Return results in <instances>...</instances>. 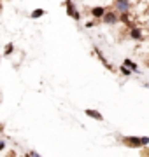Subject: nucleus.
<instances>
[{
    "label": "nucleus",
    "mask_w": 149,
    "mask_h": 157,
    "mask_svg": "<svg viewBox=\"0 0 149 157\" xmlns=\"http://www.w3.org/2000/svg\"><path fill=\"white\" fill-rule=\"evenodd\" d=\"M63 7H65L67 16H70L74 21H79V19H81V12L77 11V7H75L74 0H65V2H63Z\"/></svg>",
    "instance_id": "1"
},
{
    "label": "nucleus",
    "mask_w": 149,
    "mask_h": 157,
    "mask_svg": "<svg viewBox=\"0 0 149 157\" xmlns=\"http://www.w3.org/2000/svg\"><path fill=\"white\" fill-rule=\"evenodd\" d=\"M121 143L125 147H128V148H140V147H144L140 136H123Z\"/></svg>",
    "instance_id": "2"
},
{
    "label": "nucleus",
    "mask_w": 149,
    "mask_h": 157,
    "mask_svg": "<svg viewBox=\"0 0 149 157\" xmlns=\"http://www.w3.org/2000/svg\"><path fill=\"white\" fill-rule=\"evenodd\" d=\"M119 21V12L116 11H105V14L102 16V23L105 25H116V23Z\"/></svg>",
    "instance_id": "3"
},
{
    "label": "nucleus",
    "mask_w": 149,
    "mask_h": 157,
    "mask_svg": "<svg viewBox=\"0 0 149 157\" xmlns=\"http://www.w3.org/2000/svg\"><path fill=\"white\" fill-rule=\"evenodd\" d=\"M93 52L97 54V58L100 59V63H102V65H103L105 68H107L109 72H114V67H112V65H111V63L107 61V59H105V56H103V52L100 51V47H97V45H93Z\"/></svg>",
    "instance_id": "4"
},
{
    "label": "nucleus",
    "mask_w": 149,
    "mask_h": 157,
    "mask_svg": "<svg viewBox=\"0 0 149 157\" xmlns=\"http://www.w3.org/2000/svg\"><path fill=\"white\" fill-rule=\"evenodd\" d=\"M114 9L118 12H130L132 9V4H130V0H114Z\"/></svg>",
    "instance_id": "5"
},
{
    "label": "nucleus",
    "mask_w": 149,
    "mask_h": 157,
    "mask_svg": "<svg viewBox=\"0 0 149 157\" xmlns=\"http://www.w3.org/2000/svg\"><path fill=\"white\" fill-rule=\"evenodd\" d=\"M84 113H86L88 117H91L93 121H98V122H103V115L98 110H93V108H86L84 110Z\"/></svg>",
    "instance_id": "6"
},
{
    "label": "nucleus",
    "mask_w": 149,
    "mask_h": 157,
    "mask_svg": "<svg viewBox=\"0 0 149 157\" xmlns=\"http://www.w3.org/2000/svg\"><path fill=\"white\" fill-rule=\"evenodd\" d=\"M105 11H107V7L97 6V7H93V9H91V16L95 17V19H102V16L105 14Z\"/></svg>",
    "instance_id": "7"
},
{
    "label": "nucleus",
    "mask_w": 149,
    "mask_h": 157,
    "mask_svg": "<svg viewBox=\"0 0 149 157\" xmlns=\"http://www.w3.org/2000/svg\"><path fill=\"white\" fill-rule=\"evenodd\" d=\"M130 39L133 40H144V33L140 28H135V26H132L130 28Z\"/></svg>",
    "instance_id": "8"
},
{
    "label": "nucleus",
    "mask_w": 149,
    "mask_h": 157,
    "mask_svg": "<svg viewBox=\"0 0 149 157\" xmlns=\"http://www.w3.org/2000/svg\"><path fill=\"white\" fill-rule=\"evenodd\" d=\"M123 65H126V67L130 68L132 72H135V73H139V65L133 59H130V58H126V59H123Z\"/></svg>",
    "instance_id": "9"
},
{
    "label": "nucleus",
    "mask_w": 149,
    "mask_h": 157,
    "mask_svg": "<svg viewBox=\"0 0 149 157\" xmlns=\"http://www.w3.org/2000/svg\"><path fill=\"white\" fill-rule=\"evenodd\" d=\"M42 16H46V11L44 9H34V11L30 12V19H39Z\"/></svg>",
    "instance_id": "10"
},
{
    "label": "nucleus",
    "mask_w": 149,
    "mask_h": 157,
    "mask_svg": "<svg viewBox=\"0 0 149 157\" xmlns=\"http://www.w3.org/2000/svg\"><path fill=\"white\" fill-rule=\"evenodd\" d=\"M119 73L123 75V77H130L133 72H132V70H130L128 67H126V65H119Z\"/></svg>",
    "instance_id": "11"
},
{
    "label": "nucleus",
    "mask_w": 149,
    "mask_h": 157,
    "mask_svg": "<svg viewBox=\"0 0 149 157\" xmlns=\"http://www.w3.org/2000/svg\"><path fill=\"white\" fill-rule=\"evenodd\" d=\"M12 52H14V44L9 42V44H6V47H4V56H11Z\"/></svg>",
    "instance_id": "12"
},
{
    "label": "nucleus",
    "mask_w": 149,
    "mask_h": 157,
    "mask_svg": "<svg viewBox=\"0 0 149 157\" xmlns=\"http://www.w3.org/2000/svg\"><path fill=\"white\" fill-rule=\"evenodd\" d=\"M140 140H142V145L144 147L149 145V136H140Z\"/></svg>",
    "instance_id": "13"
},
{
    "label": "nucleus",
    "mask_w": 149,
    "mask_h": 157,
    "mask_svg": "<svg viewBox=\"0 0 149 157\" xmlns=\"http://www.w3.org/2000/svg\"><path fill=\"white\" fill-rule=\"evenodd\" d=\"M95 25H97V23H95V21H88V23H86V28H93Z\"/></svg>",
    "instance_id": "14"
},
{
    "label": "nucleus",
    "mask_w": 149,
    "mask_h": 157,
    "mask_svg": "<svg viewBox=\"0 0 149 157\" xmlns=\"http://www.w3.org/2000/svg\"><path fill=\"white\" fill-rule=\"evenodd\" d=\"M28 155H30V157H37V155H39V152H35V150H30V152H28Z\"/></svg>",
    "instance_id": "15"
},
{
    "label": "nucleus",
    "mask_w": 149,
    "mask_h": 157,
    "mask_svg": "<svg viewBox=\"0 0 149 157\" xmlns=\"http://www.w3.org/2000/svg\"><path fill=\"white\" fill-rule=\"evenodd\" d=\"M6 145H7V143H6V141H4V140L0 141V152H2V150H4V148H6Z\"/></svg>",
    "instance_id": "16"
},
{
    "label": "nucleus",
    "mask_w": 149,
    "mask_h": 157,
    "mask_svg": "<svg viewBox=\"0 0 149 157\" xmlns=\"http://www.w3.org/2000/svg\"><path fill=\"white\" fill-rule=\"evenodd\" d=\"M4 129H6V126H4V124L0 122V135H2V131H4Z\"/></svg>",
    "instance_id": "17"
},
{
    "label": "nucleus",
    "mask_w": 149,
    "mask_h": 157,
    "mask_svg": "<svg viewBox=\"0 0 149 157\" xmlns=\"http://www.w3.org/2000/svg\"><path fill=\"white\" fill-rule=\"evenodd\" d=\"M144 86H146V87H149V82H147V84H144Z\"/></svg>",
    "instance_id": "18"
}]
</instances>
